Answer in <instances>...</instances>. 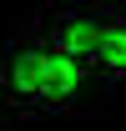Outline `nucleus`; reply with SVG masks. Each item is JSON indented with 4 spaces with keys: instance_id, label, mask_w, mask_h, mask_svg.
<instances>
[{
    "instance_id": "nucleus-4",
    "label": "nucleus",
    "mask_w": 126,
    "mask_h": 131,
    "mask_svg": "<svg viewBox=\"0 0 126 131\" xmlns=\"http://www.w3.org/2000/svg\"><path fill=\"white\" fill-rule=\"evenodd\" d=\"M96 71H101L106 81H126V15H101Z\"/></svg>"
},
{
    "instance_id": "nucleus-3",
    "label": "nucleus",
    "mask_w": 126,
    "mask_h": 131,
    "mask_svg": "<svg viewBox=\"0 0 126 131\" xmlns=\"http://www.w3.org/2000/svg\"><path fill=\"white\" fill-rule=\"evenodd\" d=\"M96 66L81 61V56H66V50L46 46V106H71V101L91 86Z\"/></svg>"
},
{
    "instance_id": "nucleus-2",
    "label": "nucleus",
    "mask_w": 126,
    "mask_h": 131,
    "mask_svg": "<svg viewBox=\"0 0 126 131\" xmlns=\"http://www.w3.org/2000/svg\"><path fill=\"white\" fill-rule=\"evenodd\" d=\"M40 40L50 50H66V56H81V61L96 66V46H101V15H86V10H46L40 15Z\"/></svg>"
},
{
    "instance_id": "nucleus-1",
    "label": "nucleus",
    "mask_w": 126,
    "mask_h": 131,
    "mask_svg": "<svg viewBox=\"0 0 126 131\" xmlns=\"http://www.w3.org/2000/svg\"><path fill=\"white\" fill-rule=\"evenodd\" d=\"M0 96L10 101L15 111L46 106V40L15 46L10 56H5V71H0Z\"/></svg>"
}]
</instances>
